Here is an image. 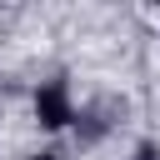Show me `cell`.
Wrapping results in <instances>:
<instances>
[{
	"mask_svg": "<svg viewBox=\"0 0 160 160\" xmlns=\"http://www.w3.org/2000/svg\"><path fill=\"white\" fill-rule=\"evenodd\" d=\"M35 115H40V125H50V130L70 125V120H75V110H70V85H65V80L40 85V95H35Z\"/></svg>",
	"mask_w": 160,
	"mask_h": 160,
	"instance_id": "obj_1",
	"label": "cell"
},
{
	"mask_svg": "<svg viewBox=\"0 0 160 160\" xmlns=\"http://www.w3.org/2000/svg\"><path fill=\"white\" fill-rule=\"evenodd\" d=\"M135 160H160V155H155L150 145H140V155H135Z\"/></svg>",
	"mask_w": 160,
	"mask_h": 160,
	"instance_id": "obj_2",
	"label": "cell"
},
{
	"mask_svg": "<svg viewBox=\"0 0 160 160\" xmlns=\"http://www.w3.org/2000/svg\"><path fill=\"white\" fill-rule=\"evenodd\" d=\"M35 160H60V155H35Z\"/></svg>",
	"mask_w": 160,
	"mask_h": 160,
	"instance_id": "obj_3",
	"label": "cell"
}]
</instances>
